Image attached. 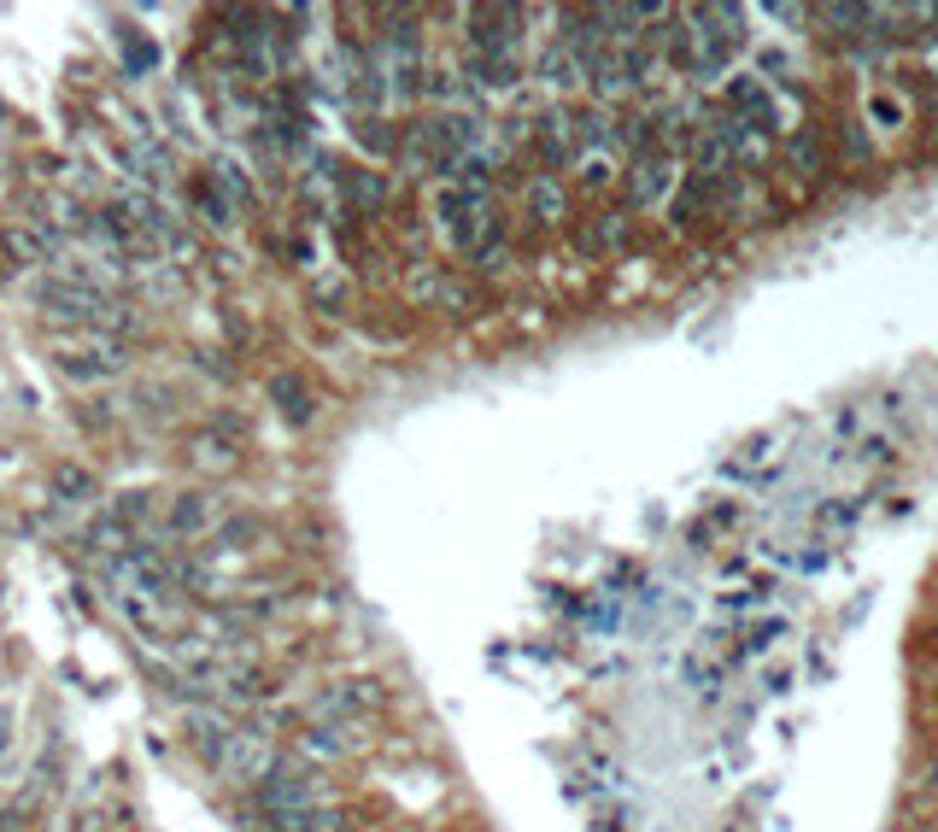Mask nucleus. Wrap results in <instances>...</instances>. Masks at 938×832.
Returning a JSON list of instances; mask_svg holds the SVG:
<instances>
[{"label": "nucleus", "instance_id": "obj_1", "mask_svg": "<svg viewBox=\"0 0 938 832\" xmlns=\"http://www.w3.org/2000/svg\"><path fill=\"white\" fill-rule=\"evenodd\" d=\"M440 229L458 253H476L481 241H493V200H487V189L452 182V189L440 194Z\"/></svg>", "mask_w": 938, "mask_h": 832}, {"label": "nucleus", "instance_id": "obj_2", "mask_svg": "<svg viewBox=\"0 0 938 832\" xmlns=\"http://www.w3.org/2000/svg\"><path fill=\"white\" fill-rule=\"evenodd\" d=\"M35 305H48L53 317L89 323V328H124L130 323L124 311L100 294V287H89V282H35Z\"/></svg>", "mask_w": 938, "mask_h": 832}, {"label": "nucleus", "instance_id": "obj_3", "mask_svg": "<svg viewBox=\"0 0 938 832\" xmlns=\"http://www.w3.org/2000/svg\"><path fill=\"white\" fill-rule=\"evenodd\" d=\"M323 798H329V785H323L312 768H294V762H276L271 780H258V803L271 809V815H282V809H317Z\"/></svg>", "mask_w": 938, "mask_h": 832}, {"label": "nucleus", "instance_id": "obj_4", "mask_svg": "<svg viewBox=\"0 0 938 832\" xmlns=\"http://www.w3.org/2000/svg\"><path fill=\"white\" fill-rule=\"evenodd\" d=\"M282 757H276V744H271V733H258V727H235L230 733V744H223V757H217V768H230L235 780H247V785H258V780H271V768H276Z\"/></svg>", "mask_w": 938, "mask_h": 832}, {"label": "nucleus", "instance_id": "obj_5", "mask_svg": "<svg viewBox=\"0 0 938 832\" xmlns=\"http://www.w3.org/2000/svg\"><path fill=\"white\" fill-rule=\"evenodd\" d=\"M669 189H675V164H669V153H640L634 159V205H657Z\"/></svg>", "mask_w": 938, "mask_h": 832}, {"label": "nucleus", "instance_id": "obj_6", "mask_svg": "<svg viewBox=\"0 0 938 832\" xmlns=\"http://www.w3.org/2000/svg\"><path fill=\"white\" fill-rule=\"evenodd\" d=\"M540 148H546V159L552 164H563V159H575V118L569 112H552V118H540Z\"/></svg>", "mask_w": 938, "mask_h": 832}, {"label": "nucleus", "instance_id": "obj_7", "mask_svg": "<svg viewBox=\"0 0 938 832\" xmlns=\"http://www.w3.org/2000/svg\"><path fill=\"white\" fill-rule=\"evenodd\" d=\"M469 71H476L481 89H511V82H517V59L511 53H476V59H469Z\"/></svg>", "mask_w": 938, "mask_h": 832}, {"label": "nucleus", "instance_id": "obj_8", "mask_svg": "<svg viewBox=\"0 0 938 832\" xmlns=\"http://www.w3.org/2000/svg\"><path fill=\"white\" fill-rule=\"evenodd\" d=\"M271 393H276V399H282V410H288L294 416V423H305V416H312L317 405H312V393H305L299 387V376H276L271 382Z\"/></svg>", "mask_w": 938, "mask_h": 832}, {"label": "nucleus", "instance_id": "obj_9", "mask_svg": "<svg viewBox=\"0 0 938 832\" xmlns=\"http://www.w3.org/2000/svg\"><path fill=\"white\" fill-rule=\"evenodd\" d=\"M540 77H546V82H563V89H569V82H581V59L558 41V48L540 59Z\"/></svg>", "mask_w": 938, "mask_h": 832}, {"label": "nucleus", "instance_id": "obj_10", "mask_svg": "<svg viewBox=\"0 0 938 832\" xmlns=\"http://www.w3.org/2000/svg\"><path fill=\"white\" fill-rule=\"evenodd\" d=\"M792 164H798V171L804 176H822V135H815V130H798V135H792Z\"/></svg>", "mask_w": 938, "mask_h": 832}, {"label": "nucleus", "instance_id": "obj_11", "mask_svg": "<svg viewBox=\"0 0 938 832\" xmlns=\"http://www.w3.org/2000/svg\"><path fill=\"white\" fill-rule=\"evenodd\" d=\"M358 739H346V727H312L305 733V751H317V757H346Z\"/></svg>", "mask_w": 938, "mask_h": 832}, {"label": "nucleus", "instance_id": "obj_12", "mask_svg": "<svg viewBox=\"0 0 938 832\" xmlns=\"http://www.w3.org/2000/svg\"><path fill=\"white\" fill-rule=\"evenodd\" d=\"M528 200H534V212L552 223V217H563V189L558 182H534V189H528Z\"/></svg>", "mask_w": 938, "mask_h": 832}, {"label": "nucleus", "instance_id": "obj_13", "mask_svg": "<svg viewBox=\"0 0 938 832\" xmlns=\"http://www.w3.org/2000/svg\"><path fill=\"white\" fill-rule=\"evenodd\" d=\"M53 493H59V498H89V493H94V475H83V469H59V475H53Z\"/></svg>", "mask_w": 938, "mask_h": 832}, {"label": "nucleus", "instance_id": "obj_14", "mask_svg": "<svg viewBox=\"0 0 938 832\" xmlns=\"http://www.w3.org/2000/svg\"><path fill=\"white\" fill-rule=\"evenodd\" d=\"M200 522H206V498L188 493V498H182V505L171 510V528H200Z\"/></svg>", "mask_w": 938, "mask_h": 832}, {"label": "nucleus", "instance_id": "obj_15", "mask_svg": "<svg viewBox=\"0 0 938 832\" xmlns=\"http://www.w3.org/2000/svg\"><path fill=\"white\" fill-rule=\"evenodd\" d=\"M622 235H628V223H622V217H604L599 229H587V246H622Z\"/></svg>", "mask_w": 938, "mask_h": 832}, {"label": "nucleus", "instance_id": "obj_16", "mask_svg": "<svg viewBox=\"0 0 938 832\" xmlns=\"http://www.w3.org/2000/svg\"><path fill=\"white\" fill-rule=\"evenodd\" d=\"M353 200H364V205H381V200H387V189H381L376 176H353Z\"/></svg>", "mask_w": 938, "mask_h": 832}]
</instances>
